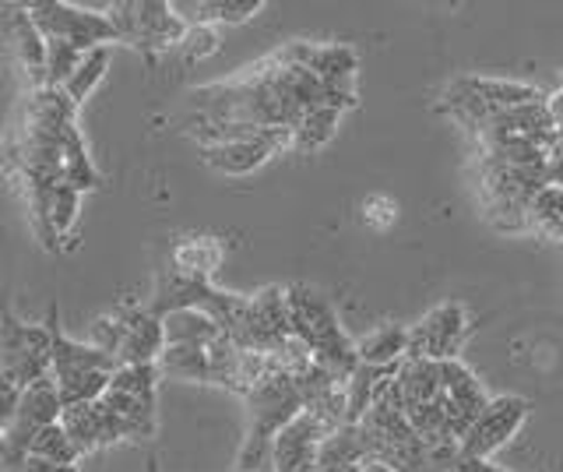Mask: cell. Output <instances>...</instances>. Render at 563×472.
Listing matches in <instances>:
<instances>
[{"mask_svg":"<svg viewBox=\"0 0 563 472\" xmlns=\"http://www.w3.org/2000/svg\"><path fill=\"white\" fill-rule=\"evenodd\" d=\"M451 472H510V469H504L497 462H483V459H465V454L457 451V462Z\"/></svg>","mask_w":563,"mask_h":472,"instance_id":"35","label":"cell"},{"mask_svg":"<svg viewBox=\"0 0 563 472\" xmlns=\"http://www.w3.org/2000/svg\"><path fill=\"white\" fill-rule=\"evenodd\" d=\"M468 328H472L468 310L462 304L457 300L437 304L409 328V356L433 360V363L457 360V353H462V345L468 339Z\"/></svg>","mask_w":563,"mask_h":472,"instance_id":"10","label":"cell"},{"mask_svg":"<svg viewBox=\"0 0 563 472\" xmlns=\"http://www.w3.org/2000/svg\"><path fill=\"white\" fill-rule=\"evenodd\" d=\"M81 190L70 187V184H57L53 187V198H49V226H53V237H57L60 251L70 248V233H75V222H78V208H81Z\"/></svg>","mask_w":563,"mask_h":472,"instance_id":"30","label":"cell"},{"mask_svg":"<svg viewBox=\"0 0 563 472\" xmlns=\"http://www.w3.org/2000/svg\"><path fill=\"white\" fill-rule=\"evenodd\" d=\"M49 377L57 384L64 406H81V402H99L110 388V377L117 371V360L106 356L102 349L75 342L60 325V304H49Z\"/></svg>","mask_w":563,"mask_h":472,"instance_id":"3","label":"cell"},{"mask_svg":"<svg viewBox=\"0 0 563 472\" xmlns=\"http://www.w3.org/2000/svg\"><path fill=\"white\" fill-rule=\"evenodd\" d=\"M110 54H113V46H96V50H88V54L81 57V64L75 67V75L67 78L64 85V96L75 102V107H81V102L96 92V85L106 78V67H110Z\"/></svg>","mask_w":563,"mask_h":472,"instance_id":"28","label":"cell"},{"mask_svg":"<svg viewBox=\"0 0 563 472\" xmlns=\"http://www.w3.org/2000/svg\"><path fill=\"white\" fill-rule=\"evenodd\" d=\"M286 307L292 336L310 349L313 363L331 377L349 381L360 366L356 339L342 328L339 310L331 307L328 296L313 286H286Z\"/></svg>","mask_w":563,"mask_h":472,"instance_id":"1","label":"cell"},{"mask_svg":"<svg viewBox=\"0 0 563 472\" xmlns=\"http://www.w3.org/2000/svg\"><path fill=\"white\" fill-rule=\"evenodd\" d=\"M0 40L29 78V89H46V40L35 32L25 4H0Z\"/></svg>","mask_w":563,"mask_h":472,"instance_id":"13","label":"cell"},{"mask_svg":"<svg viewBox=\"0 0 563 472\" xmlns=\"http://www.w3.org/2000/svg\"><path fill=\"white\" fill-rule=\"evenodd\" d=\"M339 120H342V110H331V107H313L299 117V124L292 128V149L299 152H317L324 149L334 131H339Z\"/></svg>","mask_w":563,"mask_h":472,"instance_id":"27","label":"cell"},{"mask_svg":"<svg viewBox=\"0 0 563 472\" xmlns=\"http://www.w3.org/2000/svg\"><path fill=\"white\" fill-rule=\"evenodd\" d=\"M158 366L141 363V366H117L110 377V388L99 398L117 427L123 441H152L158 430Z\"/></svg>","mask_w":563,"mask_h":472,"instance_id":"6","label":"cell"},{"mask_svg":"<svg viewBox=\"0 0 563 472\" xmlns=\"http://www.w3.org/2000/svg\"><path fill=\"white\" fill-rule=\"evenodd\" d=\"M324 419H317L313 413L292 416L286 427L275 433L272 451H268V472H313L317 465V448L331 433Z\"/></svg>","mask_w":563,"mask_h":472,"instance_id":"12","label":"cell"},{"mask_svg":"<svg viewBox=\"0 0 563 472\" xmlns=\"http://www.w3.org/2000/svg\"><path fill=\"white\" fill-rule=\"evenodd\" d=\"M409 356V328L401 325H380L356 339V360L363 366H398Z\"/></svg>","mask_w":563,"mask_h":472,"instance_id":"22","label":"cell"},{"mask_svg":"<svg viewBox=\"0 0 563 472\" xmlns=\"http://www.w3.org/2000/svg\"><path fill=\"white\" fill-rule=\"evenodd\" d=\"M356 472H395V469L387 462H380V459H363V465Z\"/></svg>","mask_w":563,"mask_h":472,"instance_id":"37","label":"cell"},{"mask_svg":"<svg viewBox=\"0 0 563 472\" xmlns=\"http://www.w3.org/2000/svg\"><path fill=\"white\" fill-rule=\"evenodd\" d=\"M440 366V392H444L448 402V416H451V430H454V441H462L465 430L472 427V419L486 409V402L493 398L483 381L472 374V366L457 360H444L437 363Z\"/></svg>","mask_w":563,"mask_h":472,"instance_id":"15","label":"cell"},{"mask_svg":"<svg viewBox=\"0 0 563 472\" xmlns=\"http://www.w3.org/2000/svg\"><path fill=\"white\" fill-rule=\"evenodd\" d=\"M303 67L317 81H324L328 89H356L360 57L356 50L342 43H307Z\"/></svg>","mask_w":563,"mask_h":472,"instance_id":"18","label":"cell"},{"mask_svg":"<svg viewBox=\"0 0 563 472\" xmlns=\"http://www.w3.org/2000/svg\"><path fill=\"white\" fill-rule=\"evenodd\" d=\"M395 392L401 409H416V406H430V402H440V366L433 360H416L405 356L395 371Z\"/></svg>","mask_w":563,"mask_h":472,"instance_id":"21","label":"cell"},{"mask_svg":"<svg viewBox=\"0 0 563 472\" xmlns=\"http://www.w3.org/2000/svg\"><path fill=\"white\" fill-rule=\"evenodd\" d=\"M219 46H222V32L216 25H190L176 50H180V57L187 64H198L208 61L211 54H219Z\"/></svg>","mask_w":563,"mask_h":472,"instance_id":"32","label":"cell"},{"mask_svg":"<svg viewBox=\"0 0 563 472\" xmlns=\"http://www.w3.org/2000/svg\"><path fill=\"white\" fill-rule=\"evenodd\" d=\"M22 472H81V469L78 465H46L40 459H29Z\"/></svg>","mask_w":563,"mask_h":472,"instance_id":"36","label":"cell"},{"mask_svg":"<svg viewBox=\"0 0 563 472\" xmlns=\"http://www.w3.org/2000/svg\"><path fill=\"white\" fill-rule=\"evenodd\" d=\"M155 366L158 377L211 384V345H166Z\"/></svg>","mask_w":563,"mask_h":472,"instance_id":"24","label":"cell"},{"mask_svg":"<svg viewBox=\"0 0 563 472\" xmlns=\"http://www.w3.org/2000/svg\"><path fill=\"white\" fill-rule=\"evenodd\" d=\"M545 92L536 89L528 81L515 78H489V75H465L454 78L444 92H440V113L454 117L457 124H465L475 131L486 120L500 117L515 107H528V102H539Z\"/></svg>","mask_w":563,"mask_h":472,"instance_id":"4","label":"cell"},{"mask_svg":"<svg viewBox=\"0 0 563 472\" xmlns=\"http://www.w3.org/2000/svg\"><path fill=\"white\" fill-rule=\"evenodd\" d=\"M25 8L43 40L70 43V46H78L81 54H88V50H96V46H117V32L102 11L64 4V0H32Z\"/></svg>","mask_w":563,"mask_h":472,"instance_id":"8","label":"cell"},{"mask_svg":"<svg viewBox=\"0 0 563 472\" xmlns=\"http://www.w3.org/2000/svg\"><path fill=\"white\" fill-rule=\"evenodd\" d=\"M29 459H40V462H46V465H78V462H81V454L75 451V444H70L67 430L60 427V419H57V424L43 427V430L29 441Z\"/></svg>","mask_w":563,"mask_h":472,"instance_id":"29","label":"cell"},{"mask_svg":"<svg viewBox=\"0 0 563 472\" xmlns=\"http://www.w3.org/2000/svg\"><path fill=\"white\" fill-rule=\"evenodd\" d=\"M528 233L563 243V187L545 184L528 205Z\"/></svg>","mask_w":563,"mask_h":472,"instance_id":"26","label":"cell"},{"mask_svg":"<svg viewBox=\"0 0 563 472\" xmlns=\"http://www.w3.org/2000/svg\"><path fill=\"white\" fill-rule=\"evenodd\" d=\"M60 427L67 430L70 444L81 454H92L99 448H113L123 441V433L117 427V419L102 402H81V406H64L60 409Z\"/></svg>","mask_w":563,"mask_h":472,"instance_id":"16","label":"cell"},{"mask_svg":"<svg viewBox=\"0 0 563 472\" xmlns=\"http://www.w3.org/2000/svg\"><path fill=\"white\" fill-rule=\"evenodd\" d=\"M60 180L78 187L81 195L85 190H96L102 184V173L96 169L92 155H88V145H85L78 124H70L60 138Z\"/></svg>","mask_w":563,"mask_h":472,"instance_id":"23","label":"cell"},{"mask_svg":"<svg viewBox=\"0 0 563 472\" xmlns=\"http://www.w3.org/2000/svg\"><path fill=\"white\" fill-rule=\"evenodd\" d=\"M246 402V441L240 451V472H268V451L275 433L289 424L292 416L303 413V398H299V384L292 374L278 371L268 356V374H264Z\"/></svg>","mask_w":563,"mask_h":472,"instance_id":"2","label":"cell"},{"mask_svg":"<svg viewBox=\"0 0 563 472\" xmlns=\"http://www.w3.org/2000/svg\"><path fill=\"white\" fill-rule=\"evenodd\" d=\"M363 459H369V451H366L360 424H342L324 437L321 448H317L313 472H356Z\"/></svg>","mask_w":563,"mask_h":472,"instance_id":"20","label":"cell"},{"mask_svg":"<svg viewBox=\"0 0 563 472\" xmlns=\"http://www.w3.org/2000/svg\"><path fill=\"white\" fill-rule=\"evenodd\" d=\"M60 409H64V402H60V392H57V384H53V377H40V381H32L29 388L18 392V402H14V416H11V424H8V433L18 437V441H32L35 433H40L43 427L49 424H57L60 419Z\"/></svg>","mask_w":563,"mask_h":472,"instance_id":"17","label":"cell"},{"mask_svg":"<svg viewBox=\"0 0 563 472\" xmlns=\"http://www.w3.org/2000/svg\"><path fill=\"white\" fill-rule=\"evenodd\" d=\"M81 50L60 43V40H46V89H64L67 78L75 75V67L81 64Z\"/></svg>","mask_w":563,"mask_h":472,"instance_id":"31","label":"cell"},{"mask_svg":"<svg viewBox=\"0 0 563 472\" xmlns=\"http://www.w3.org/2000/svg\"><path fill=\"white\" fill-rule=\"evenodd\" d=\"M360 219L366 230H374V233H387L391 226L398 222V201L395 198H387V195H369L363 198L360 205Z\"/></svg>","mask_w":563,"mask_h":472,"instance_id":"33","label":"cell"},{"mask_svg":"<svg viewBox=\"0 0 563 472\" xmlns=\"http://www.w3.org/2000/svg\"><path fill=\"white\" fill-rule=\"evenodd\" d=\"M222 265V243L216 237H184L169 251V272L187 283H211V275Z\"/></svg>","mask_w":563,"mask_h":472,"instance_id":"19","label":"cell"},{"mask_svg":"<svg viewBox=\"0 0 563 472\" xmlns=\"http://www.w3.org/2000/svg\"><path fill=\"white\" fill-rule=\"evenodd\" d=\"M292 149V131L286 128H268L257 138H246V142L233 145H216V149H201V160L222 173V177H251L264 163H272L275 155Z\"/></svg>","mask_w":563,"mask_h":472,"instance_id":"11","label":"cell"},{"mask_svg":"<svg viewBox=\"0 0 563 472\" xmlns=\"http://www.w3.org/2000/svg\"><path fill=\"white\" fill-rule=\"evenodd\" d=\"M0 374H4L18 392L49 374L46 321L29 325L22 318H14L4 293H0Z\"/></svg>","mask_w":563,"mask_h":472,"instance_id":"7","label":"cell"},{"mask_svg":"<svg viewBox=\"0 0 563 472\" xmlns=\"http://www.w3.org/2000/svg\"><path fill=\"white\" fill-rule=\"evenodd\" d=\"M113 310L120 318L117 366H141L163 356V349H166L163 321H158L145 304H117Z\"/></svg>","mask_w":563,"mask_h":472,"instance_id":"14","label":"cell"},{"mask_svg":"<svg viewBox=\"0 0 563 472\" xmlns=\"http://www.w3.org/2000/svg\"><path fill=\"white\" fill-rule=\"evenodd\" d=\"M225 331L201 310H173L163 318V339L166 345H211Z\"/></svg>","mask_w":563,"mask_h":472,"instance_id":"25","label":"cell"},{"mask_svg":"<svg viewBox=\"0 0 563 472\" xmlns=\"http://www.w3.org/2000/svg\"><path fill=\"white\" fill-rule=\"evenodd\" d=\"M542 110H545V117H550L553 131L560 134V131H563V85H560V89H553V92H545V96H542Z\"/></svg>","mask_w":563,"mask_h":472,"instance_id":"34","label":"cell"},{"mask_svg":"<svg viewBox=\"0 0 563 472\" xmlns=\"http://www.w3.org/2000/svg\"><path fill=\"white\" fill-rule=\"evenodd\" d=\"M117 32V46H131L134 54L145 57V64H155L166 50L180 46L187 25L176 19L169 0H117L106 8Z\"/></svg>","mask_w":563,"mask_h":472,"instance_id":"5","label":"cell"},{"mask_svg":"<svg viewBox=\"0 0 563 472\" xmlns=\"http://www.w3.org/2000/svg\"><path fill=\"white\" fill-rule=\"evenodd\" d=\"M525 419H528V402L521 395H493L486 402V409L472 419V427L465 430L462 441H457V451H462L465 459L493 462V454L518 437Z\"/></svg>","mask_w":563,"mask_h":472,"instance_id":"9","label":"cell"}]
</instances>
